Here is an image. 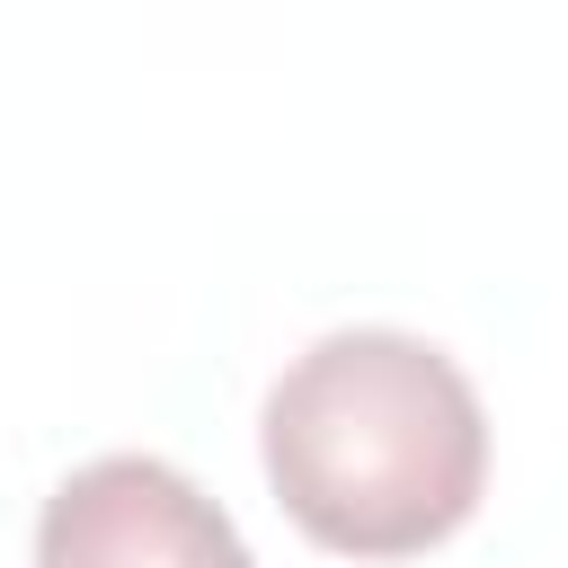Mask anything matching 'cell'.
Returning a JSON list of instances; mask_svg holds the SVG:
<instances>
[{
	"mask_svg": "<svg viewBox=\"0 0 568 568\" xmlns=\"http://www.w3.org/2000/svg\"><path fill=\"white\" fill-rule=\"evenodd\" d=\"M275 506L346 559H408L470 524L488 417L462 364L408 328H328L284 364L257 417Z\"/></svg>",
	"mask_w": 568,
	"mask_h": 568,
	"instance_id": "obj_1",
	"label": "cell"
},
{
	"mask_svg": "<svg viewBox=\"0 0 568 568\" xmlns=\"http://www.w3.org/2000/svg\"><path fill=\"white\" fill-rule=\"evenodd\" d=\"M36 568H257L240 524L169 462H80L36 524Z\"/></svg>",
	"mask_w": 568,
	"mask_h": 568,
	"instance_id": "obj_2",
	"label": "cell"
}]
</instances>
